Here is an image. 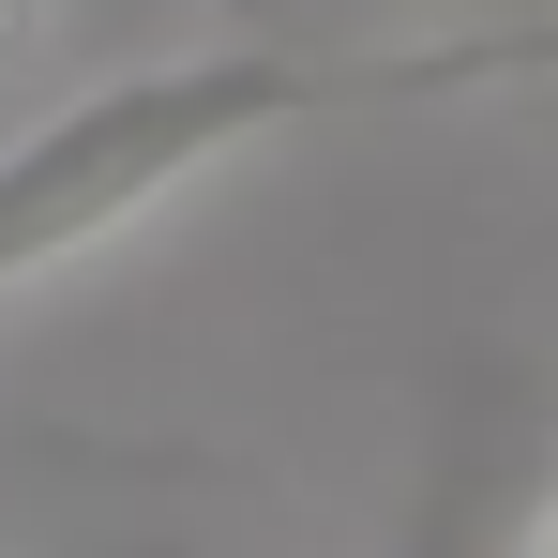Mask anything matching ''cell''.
Instances as JSON below:
<instances>
[{
	"label": "cell",
	"instance_id": "obj_1",
	"mask_svg": "<svg viewBox=\"0 0 558 558\" xmlns=\"http://www.w3.org/2000/svg\"><path fill=\"white\" fill-rule=\"evenodd\" d=\"M544 76H558V15L544 31L453 15L438 46H182V61L92 76L76 106H46V121L0 136V302L46 287L61 257H92V242H121V227H151L182 182L242 167L287 121L438 106V92H544Z\"/></svg>",
	"mask_w": 558,
	"mask_h": 558
},
{
	"label": "cell",
	"instance_id": "obj_3",
	"mask_svg": "<svg viewBox=\"0 0 558 558\" xmlns=\"http://www.w3.org/2000/svg\"><path fill=\"white\" fill-rule=\"evenodd\" d=\"M529 558H558V498H544V529H529Z\"/></svg>",
	"mask_w": 558,
	"mask_h": 558
},
{
	"label": "cell",
	"instance_id": "obj_2",
	"mask_svg": "<svg viewBox=\"0 0 558 558\" xmlns=\"http://www.w3.org/2000/svg\"><path fill=\"white\" fill-rule=\"evenodd\" d=\"M453 15H483V31H544L558 0H453Z\"/></svg>",
	"mask_w": 558,
	"mask_h": 558
},
{
	"label": "cell",
	"instance_id": "obj_5",
	"mask_svg": "<svg viewBox=\"0 0 558 558\" xmlns=\"http://www.w3.org/2000/svg\"><path fill=\"white\" fill-rule=\"evenodd\" d=\"M121 558H182V544H121Z\"/></svg>",
	"mask_w": 558,
	"mask_h": 558
},
{
	"label": "cell",
	"instance_id": "obj_6",
	"mask_svg": "<svg viewBox=\"0 0 558 558\" xmlns=\"http://www.w3.org/2000/svg\"><path fill=\"white\" fill-rule=\"evenodd\" d=\"M0 558H15V544H0Z\"/></svg>",
	"mask_w": 558,
	"mask_h": 558
},
{
	"label": "cell",
	"instance_id": "obj_4",
	"mask_svg": "<svg viewBox=\"0 0 558 558\" xmlns=\"http://www.w3.org/2000/svg\"><path fill=\"white\" fill-rule=\"evenodd\" d=\"M15 15H31V0H0V46H15Z\"/></svg>",
	"mask_w": 558,
	"mask_h": 558
}]
</instances>
